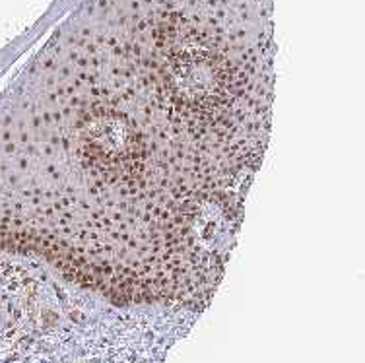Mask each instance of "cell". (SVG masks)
<instances>
[{
  "instance_id": "obj_1",
  "label": "cell",
  "mask_w": 365,
  "mask_h": 363,
  "mask_svg": "<svg viewBox=\"0 0 365 363\" xmlns=\"http://www.w3.org/2000/svg\"><path fill=\"white\" fill-rule=\"evenodd\" d=\"M78 155L109 179H128L138 173L144 140L134 119L115 109H91L78 125Z\"/></svg>"
}]
</instances>
